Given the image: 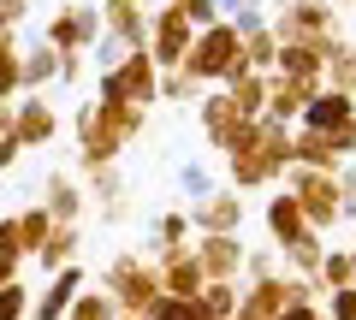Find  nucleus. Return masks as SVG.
Wrapping results in <instances>:
<instances>
[{
  "label": "nucleus",
  "instance_id": "obj_7",
  "mask_svg": "<svg viewBox=\"0 0 356 320\" xmlns=\"http://www.w3.org/2000/svg\"><path fill=\"white\" fill-rule=\"evenodd\" d=\"M107 285H113V296H119V308H125V314H137V308H149L154 296H161V273H154L149 261H137V255L113 261Z\"/></svg>",
  "mask_w": 356,
  "mask_h": 320
},
{
  "label": "nucleus",
  "instance_id": "obj_20",
  "mask_svg": "<svg viewBox=\"0 0 356 320\" xmlns=\"http://www.w3.org/2000/svg\"><path fill=\"white\" fill-rule=\"evenodd\" d=\"M18 231H24V255H36L42 244H48V231H54V219H48V208H24V214H18Z\"/></svg>",
  "mask_w": 356,
  "mask_h": 320
},
{
  "label": "nucleus",
  "instance_id": "obj_31",
  "mask_svg": "<svg viewBox=\"0 0 356 320\" xmlns=\"http://www.w3.org/2000/svg\"><path fill=\"white\" fill-rule=\"evenodd\" d=\"M13 113H18V101H0V137H13Z\"/></svg>",
  "mask_w": 356,
  "mask_h": 320
},
{
  "label": "nucleus",
  "instance_id": "obj_12",
  "mask_svg": "<svg viewBox=\"0 0 356 320\" xmlns=\"http://www.w3.org/2000/svg\"><path fill=\"white\" fill-rule=\"evenodd\" d=\"M350 119L356 113H350V95L344 90H315L303 107V130H344Z\"/></svg>",
  "mask_w": 356,
  "mask_h": 320
},
{
  "label": "nucleus",
  "instance_id": "obj_14",
  "mask_svg": "<svg viewBox=\"0 0 356 320\" xmlns=\"http://www.w3.org/2000/svg\"><path fill=\"white\" fill-rule=\"evenodd\" d=\"M42 208H48L54 226H77V214H83V190H77V178L54 172V178L42 184Z\"/></svg>",
  "mask_w": 356,
  "mask_h": 320
},
{
  "label": "nucleus",
  "instance_id": "obj_10",
  "mask_svg": "<svg viewBox=\"0 0 356 320\" xmlns=\"http://www.w3.org/2000/svg\"><path fill=\"white\" fill-rule=\"evenodd\" d=\"M13 137L24 142V149H48V142L60 137V113H54L42 95H24V107L13 113Z\"/></svg>",
  "mask_w": 356,
  "mask_h": 320
},
{
  "label": "nucleus",
  "instance_id": "obj_9",
  "mask_svg": "<svg viewBox=\"0 0 356 320\" xmlns=\"http://www.w3.org/2000/svg\"><path fill=\"white\" fill-rule=\"evenodd\" d=\"M102 30L119 36L131 53L149 48V12H143V0H102Z\"/></svg>",
  "mask_w": 356,
  "mask_h": 320
},
{
  "label": "nucleus",
  "instance_id": "obj_5",
  "mask_svg": "<svg viewBox=\"0 0 356 320\" xmlns=\"http://www.w3.org/2000/svg\"><path fill=\"white\" fill-rule=\"evenodd\" d=\"M95 36H102V6H83V0L60 6V12L48 18V30H42V42H48L54 53H89Z\"/></svg>",
  "mask_w": 356,
  "mask_h": 320
},
{
  "label": "nucleus",
  "instance_id": "obj_6",
  "mask_svg": "<svg viewBox=\"0 0 356 320\" xmlns=\"http://www.w3.org/2000/svg\"><path fill=\"white\" fill-rule=\"evenodd\" d=\"M196 42V24L184 12H178L172 0H166L161 12H149V60L161 65V71H172V65H184V53H191Z\"/></svg>",
  "mask_w": 356,
  "mask_h": 320
},
{
  "label": "nucleus",
  "instance_id": "obj_27",
  "mask_svg": "<svg viewBox=\"0 0 356 320\" xmlns=\"http://www.w3.org/2000/svg\"><path fill=\"white\" fill-rule=\"evenodd\" d=\"M89 184H95L102 202H113V196H119V172H113V167H89ZM113 208H119V202H113Z\"/></svg>",
  "mask_w": 356,
  "mask_h": 320
},
{
  "label": "nucleus",
  "instance_id": "obj_17",
  "mask_svg": "<svg viewBox=\"0 0 356 320\" xmlns=\"http://www.w3.org/2000/svg\"><path fill=\"white\" fill-rule=\"evenodd\" d=\"M196 261H202L208 285H226V273L238 267V237H202V249H196Z\"/></svg>",
  "mask_w": 356,
  "mask_h": 320
},
{
  "label": "nucleus",
  "instance_id": "obj_25",
  "mask_svg": "<svg viewBox=\"0 0 356 320\" xmlns=\"http://www.w3.org/2000/svg\"><path fill=\"white\" fill-rule=\"evenodd\" d=\"M184 231H191V219H184V214H161V219H154V237H161L166 249L184 244Z\"/></svg>",
  "mask_w": 356,
  "mask_h": 320
},
{
  "label": "nucleus",
  "instance_id": "obj_1",
  "mask_svg": "<svg viewBox=\"0 0 356 320\" xmlns=\"http://www.w3.org/2000/svg\"><path fill=\"white\" fill-rule=\"evenodd\" d=\"M72 130H77V149H83V172L89 167H113L119 149L143 130V107H102L89 101L72 113Z\"/></svg>",
  "mask_w": 356,
  "mask_h": 320
},
{
  "label": "nucleus",
  "instance_id": "obj_26",
  "mask_svg": "<svg viewBox=\"0 0 356 320\" xmlns=\"http://www.w3.org/2000/svg\"><path fill=\"white\" fill-rule=\"evenodd\" d=\"M24 296H30V291H24L18 279L0 285V320H24Z\"/></svg>",
  "mask_w": 356,
  "mask_h": 320
},
{
  "label": "nucleus",
  "instance_id": "obj_11",
  "mask_svg": "<svg viewBox=\"0 0 356 320\" xmlns=\"http://www.w3.org/2000/svg\"><path fill=\"white\" fill-rule=\"evenodd\" d=\"M77 291H83V267L72 261V267L54 273V285L42 291V303L30 308V320H65V314H72V303H77Z\"/></svg>",
  "mask_w": 356,
  "mask_h": 320
},
{
  "label": "nucleus",
  "instance_id": "obj_4",
  "mask_svg": "<svg viewBox=\"0 0 356 320\" xmlns=\"http://www.w3.org/2000/svg\"><path fill=\"white\" fill-rule=\"evenodd\" d=\"M95 101H102V107H143V113H149V107L161 101V65L149 60V48H143V53H125L113 71H102Z\"/></svg>",
  "mask_w": 356,
  "mask_h": 320
},
{
  "label": "nucleus",
  "instance_id": "obj_16",
  "mask_svg": "<svg viewBox=\"0 0 356 320\" xmlns=\"http://www.w3.org/2000/svg\"><path fill=\"white\" fill-rule=\"evenodd\" d=\"M267 226H273V237H280L285 249H291L297 237H309V219H303V208H297V196H273V202H267Z\"/></svg>",
  "mask_w": 356,
  "mask_h": 320
},
{
  "label": "nucleus",
  "instance_id": "obj_18",
  "mask_svg": "<svg viewBox=\"0 0 356 320\" xmlns=\"http://www.w3.org/2000/svg\"><path fill=\"white\" fill-rule=\"evenodd\" d=\"M18 95H24V48L6 42L0 48V101H18Z\"/></svg>",
  "mask_w": 356,
  "mask_h": 320
},
{
  "label": "nucleus",
  "instance_id": "obj_24",
  "mask_svg": "<svg viewBox=\"0 0 356 320\" xmlns=\"http://www.w3.org/2000/svg\"><path fill=\"white\" fill-rule=\"evenodd\" d=\"M178 184H184V196H196V202H202V196H214V178H208V167H178Z\"/></svg>",
  "mask_w": 356,
  "mask_h": 320
},
{
  "label": "nucleus",
  "instance_id": "obj_15",
  "mask_svg": "<svg viewBox=\"0 0 356 320\" xmlns=\"http://www.w3.org/2000/svg\"><path fill=\"white\" fill-rule=\"evenodd\" d=\"M18 48H24V95H42V90L54 83V77H60V53H54L42 36L18 42Z\"/></svg>",
  "mask_w": 356,
  "mask_h": 320
},
{
  "label": "nucleus",
  "instance_id": "obj_23",
  "mask_svg": "<svg viewBox=\"0 0 356 320\" xmlns=\"http://www.w3.org/2000/svg\"><path fill=\"white\" fill-rule=\"evenodd\" d=\"M172 6H178V12H184V18H191L196 30L220 24V0H172Z\"/></svg>",
  "mask_w": 356,
  "mask_h": 320
},
{
  "label": "nucleus",
  "instance_id": "obj_30",
  "mask_svg": "<svg viewBox=\"0 0 356 320\" xmlns=\"http://www.w3.org/2000/svg\"><path fill=\"white\" fill-rule=\"evenodd\" d=\"M18 154H24V142H18V137H0V172H13Z\"/></svg>",
  "mask_w": 356,
  "mask_h": 320
},
{
  "label": "nucleus",
  "instance_id": "obj_33",
  "mask_svg": "<svg viewBox=\"0 0 356 320\" xmlns=\"http://www.w3.org/2000/svg\"><path fill=\"white\" fill-rule=\"evenodd\" d=\"M220 6H232V0H220Z\"/></svg>",
  "mask_w": 356,
  "mask_h": 320
},
{
  "label": "nucleus",
  "instance_id": "obj_32",
  "mask_svg": "<svg viewBox=\"0 0 356 320\" xmlns=\"http://www.w3.org/2000/svg\"><path fill=\"white\" fill-rule=\"evenodd\" d=\"M113 320H137V314H113Z\"/></svg>",
  "mask_w": 356,
  "mask_h": 320
},
{
  "label": "nucleus",
  "instance_id": "obj_21",
  "mask_svg": "<svg viewBox=\"0 0 356 320\" xmlns=\"http://www.w3.org/2000/svg\"><path fill=\"white\" fill-rule=\"evenodd\" d=\"M113 314H119V303H113V296H77L65 320H113Z\"/></svg>",
  "mask_w": 356,
  "mask_h": 320
},
{
  "label": "nucleus",
  "instance_id": "obj_3",
  "mask_svg": "<svg viewBox=\"0 0 356 320\" xmlns=\"http://www.w3.org/2000/svg\"><path fill=\"white\" fill-rule=\"evenodd\" d=\"M184 71H191L196 83H232L238 71H250V65H243V36L226 24V18L208 24V30H196L191 53H184Z\"/></svg>",
  "mask_w": 356,
  "mask_h": 320
},
{
  "label": "nucleus",
  "instance_id": "obj_13",
  "mask_svg": "<svg viewBox=\"0 0 356 320\" xmlns=\"http://www.w3.org/2000/svg\"><path fill=\"white\" fill-rule=\"evenodd\" d=\"M191 219L208 231V237H232V231H238V219H243V202H238L232 190H220V196H202Z\"/></svg>",
  "mask_w": 356,
  "mask_h": 320
},
{
  "label": "nucleus",
  "instance_id": "obj_2",
  "mask_svg": "<svg viewBox=\"0 0 356 320\" xmlns=\"http://www.w3.org/2000/svg\"><path fill=\"white\" fill-rule=\"evenodd\" d=\"M285 167H291V137H285V125L255 119L250 142H243V149H232V178H238L243 190H255V184L280 178Z\"/></svg>",
  "mask_w": 356,
  "mask_h": 320
},
{
  "label": "nucleus",
  "instance_id": "obj_19",
  "mask_svg": "<svg viewBox=\"0 0 356 320\" xmlns=\"http://www.w3.org/2000/svg\"><path fill=\"white\" fill-rule=\"evenodd\" d=\"M72 249H77V226H54V231H48V244L36 249V261L60 273V267H72Z\"/></svg>",
  "mask_w": 356,
  "mask_h": 320
},
{
  "label": "nucleus",
  "instance_id": "obj_28",
  "mask_svg": "<svg viewBox=\"0 0 356 320\" xmlns=\"http://www.w3.org/2000/svg\"><path fill=\"white\" fill-rule=\"evenodd\" d=\"M332 320H356V291H350V285L332 291Z\"/></svg>",
  "mask_w": 356,
  "mask_h": 320
},
{
  "label": "nucleus",
  "instance_id": "obj_22",
  "mask_svg": "<svg viewBox=\"0 0 356 320\" xmlns=\"http://www.w3.org/2000/svg\"><path fill=\"white\" fill-rule=\"evenodd\" d=\"M202 90V83H196L191 71H184V65H172V71H161V95L166 101H184V95H196Z\"/></svg>",
  "mask_w": 356,
  "mask_h": 320
},
{
  "label": "nucleus",
  "instance_id": "obj_8",
  "mask_svg": "<svg viewBox=\"0 0 356 320\" xmlns=\"http://www.w3.org/2000/svg\"><path fill=\"white\" fill-rule=\"evenodd\" d=\"M202 130H208V142H214V149H243V142H250V130H255V119H243L238 113V101H232L226 90L220 95H208L202 101Z\"/></svg>",
  "mask_w": 356,
  "mask_h": 320
},
{
  "label": "nucleus",
  "instance_id": "obj_29",
  "mask_svg": "<svg viewBox=\"0 0 356 320\" xmlns=\"http://www.w3.org/2000/svg\"><path fill=\"white\" fill-rule=\"evenodd\" d=\"M60 83H83V53H60Z\"/></svg>",
  "mask_w": 356,
  "mask_h": 320
}]
</instances>
